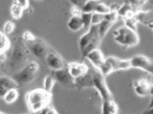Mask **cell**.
I'll return each mask as SVG.
<instances>
[{
	"label": "cell",
	"mask_w": 153,
	"mask_h": 114,
	"mask_svg": "<svg viewBox=\"0 0 153 114\" xmlns=\"http://www.w3.org/2000/svg\"><path fill=\"white\" fill-rule=\"evenodd\" d=\"M52 97V93L43 88H36L27 93L25 101L29 111L37 114L48 108Z\"/></svg>",
	"instance_id": "obj_1"
},
{
	"label": "cell",
	"mask_w": 153,
	"mask_h": 114,
	"mask_svg": "<svg viewBox=\"0 0 153 114\" xmlns=\"http://www.w3.org/2000/svg\"><path fill=\"white\" fill-rule=\"evenodd\" d=\"M29 51L27 43L21 38L15 42L9 58V65L13 70H20L28 63Z\"/></svg>",
	"instance_id": "obj_2"
},
{
	"label": "cell",
	"mask_w": 153,
	"mask_h": 114,
	"mask_svg": "<svg viewBox=\"0 0 153 114\" xmlns=\"http://www.w3.org/2000/svg\"><path fill=\"white\" fill-rule=\"evenodd\" d=\"M114 39L119 45L132 47L139 43V37L134 29L127 26H123L114 31Z\"/></svg>",
	"instance_id": "obj_3"
},
{
	"label": "cell",
	"mask_w": 153,
	"mask_h": 114,
	"mask_svg": "<svg viewBox=\"0 0 153 114\" xmlns=\"http://www.w3.org/2000/svg\"><path fill=\"white\" fill-rule=\"evenodd\" d=\"M38 69L39 65L38 63L35 61H31L17 72L14 75L13 79L16 80L18 85H25L29 84L34 79Z\"/></svg>",
	"instance_id": "obj_4"
},
{
	"label": "cell",
	"mask_w": 153,
	"mask_h": 114,
	"mask_svg": "<svg viewBox=\"0 0 153 114\" xmlns=\"http://www.w3.org/2000/svg\"><path fill=\"white\" fill-rule=\"evenodd\" d=\"M91 70L93 73V87L95 88V89L97 90L102 102L113 100V95L108 87L105 76L95 67Z\"/></svg>",
	"instance_id": "obj_5"
},
{
	"label": "cell",
	"mask_w": 153,
	"mask_h": 114,
	"mask_svg": "<svg viewBox=\"0 0 153 114\" xmlns=\"http://www.w3.org/2000/svg\"><path fill=\"white\" fill-rule=\"evenodd\" d=\"M96 39H101L98 33V26L93 24L91 25L90 29L87 30L86 32L79 39V47L81 54L84 51L89 44Z\"/></svg>",
	"instance_id": "obj_6"
},
{
	"label": "cell",
	"mask_w": 153,
	"mask_h": 114,
	"mask_svg": "<svg viewBox=\"0 0 153 114\" xmlns=\"http://www.w3.org/2000/svg\"><path fill=\"white\" fill-rule=\"evenodd\" d=\"M27 45L28 46L31 53L39 59L45 58L46 56L50 52L49 47L45 42L37 38L32 43L27 44Z\"/></svg>",
	"instance_id": "obj_7"
},
{
	"label": "cell",
	"mask_w": 153,
	"mask_h": 114,
	"mask_svg": "<svg viewBox=\"0 0 153 114\" xmlns=\"http://www.w3.org/2000/svg\"><path fill=\"white\" fill-rule=\"evenodd\" d=\"M45 59L48 67L52 71L60 70L66 67L63 57L56 52H50Z\"/></svg>",
	"instance_id": "obj_8"
},
{
	"label": "cell",
	"mask_w": 153,
	"mask_h": 114,
	"mask_svg": "<svg viewBox=\"0 0 153 114\" xmlns=\"http://www.w3.org/2000/svg\"><path fill=\"white\" fill-rule=\"evenodd\" d=\"M131 68H137L147 72L150 74L152 61L150 60L147 56L139 54L134 56L129 59Z\"/></svg>",
	"instance_id": "obj_9"
},
{
	"label": "cell",
	"mask_w": 153,
	"mask_h": 114,
	"mask_svg": "<svg viewBox=\"0 0 153 114\" xmlns=\"http://www.w3.org/2000/svg\"><path fill=\"white\" fill-rule=\"evenodd\" d=\"M66 68L74 79H76L86 75L89 70L88 65L80 62H71L68 63Z\"/></svg>",
	"instance_id": "obj_10"
},
{
	"label": "cell",
	"mask_w": 153,
	"mask_h": 114,
	"mask_svg": "<svg viewBox=\"0 0 153 114\" xmlns=\"http://www.w3.org/2000/svg\"><path fill=\"white\" fill-rule=\"evenodd\" d=\"M120 59L118 57L116 56H108L105 58V60L104 61L103 64L102 65L98 70L106 77L109 75V74L114 73L115 71L119 70L118 65Z\"/></svg>",
	"instance_id": "obj_11"
},
{
	"label": "cell",
	"mask_w": 153,
	"mask_h": 114,
	"mask_svg": "<svg viewBox=\"0 0 153 114\" xmlns=\"http://www.w3.org/2000/svg\"><path fill=\"white\" fill-rule=\"evenodd\" d=\"M85 58L89 61V63L93 65V67H95L97 70L100 68V67L105 60V56H104L103 53L99 48L93 50L89 52L85 56Z\"/></svg>",
	"instance_id": "obj_12"
},
{
	"label": "cell",
	"mask_w": 153,
	"mask_h": 114,
	"mask_svg": "<svg viewBox=\"0 0 153 114\" xmlns=\"http://www.w3.org/2000/svg\"><path fill=\"white\" fill-rule=\"evenodd\" d=\"M52 75L54 77L56 81L59 82L62 85L68 86L71 85V84L75 85V79L70 75L66 67L60 70L52 71Z\"/></svg>",
	"instance_id": "obj_13"
},
{
	"label": "cell",
	"mask_w": 153,
	"mask_h": 114,
	"mask_svg": "<svg viewBox=\"0 0 153 114\" xmlns=\"http://www.w3.org/2000/svg\"><path fill=\"white\" fill-rule=\"evenodd\" d=\"M150 86L151 84L146 79L135 80L133 82L136 93L140 97H146L149 95Z\"/></svg>",
	"instance_id": "obj_14"
},
{
	"label": "cell",
	"mask_w": 153,
	"mask_h": 114,
	"mask_svg": "<svg viewBox=\"0 0 153 114\" xmlns=\"http://www.w3.org/2000/svg\"><path fill=\"white\" fill-rule=\"evenodd\" d=\"M118 107L114 100L103 101L102 114H118Z\"/></svg>",
	"instance_id": "obj_15"
},
{
	"label": "cell",
	"mask_w": 153,
	"mask_h": 114,
	"mask_svg": "<svg viewBox=\"0 0 153 114\" xmlns=\"http://www.w3.org/2000/svg\"><path fill=\"white\" fill-rule=\"evenodd\" d=\"M67 26L68 29L72 31L76 32L84 28L82 17L81 16H72L68 21Z\"/></svg>",
	"instance_id": "obj_16"
},
{
	"label": "cell",
	"mask_w": 153,
	"mask_h": 114,
	"mask_svg": "<svg viewBox=\"0 0 153 114\" xmlns=\"http://www.w3.org/2000/svg\"><path fill=\"white\" fill-rule=\"evenodd\" d=\"M25 9L17 2L16 0H13L11 6H10V13L13 18L15 20H20L23 16Z\"/></svg>",
	"instance_id": "obj_17"
},
{
	"label": "cell",
	"mask_w": 153,
	"mask_h": 114,
	"mask_svg": "<svg viewBox=\"0 0 153 114\" xmlns=\"http://www.w3.org/2000/svg\"><path fill=\"white\" fill-rule=\"evenodd\" d=\"M114 24V22L105 19L99 24H97V26H98L99 36L102 40L105 36V35L108 33V31L111 28V27L113 26Z\"/></svg>",
	"instance_id": "obj_18"
},
{
	"label": "cell",
	"mask_w": 153,
	"mask_h": 114,
	"mask_svg": "<svg viewBox=\"0 0 153 114\" xmlns=\"http://www.w3.org/2000/svg\"><path fill=\"white\" fill-rule=\"evenodd\" d=\"M19 98V92L17 88H12L8 90L4 96V101L6 104H10L16 102Z\"/></svg>",
	"instance_id": "obj_19"
},
{
	"label": "cell",
	"mask_w": 153,
	"mask_h": 114,
	"mask_svg": "<svg viewBox=\"0 0 153 114\" xmlns=\"http://www.w3.org/2000/svg\"><path fill=\"white\" fill-rule=\"evenodd\" d=\"M0 84L5 86L8 90L12 89V88H18L19 86L18 84L17 83L13 78L6 77V76L0 77Z\"/></svg>",
	"instance_id": "obj_20"
},
{
	"label": "cell",
	"mask_w": 153,
	"mask_h": 114,
	"mask_svg": "<svg viewBox=\"0 0 153 114\" xmlns=\"http://www.w3.org/2000/svg\"><path fill=\"white\" fill-rule=\"evenodd\" d=\"M56 80L52 75H48L45 77L42 82V86H43V89L45 90L46 91L52 93V90L54 88L56 83Z\"/></svg>",
	"instance_id": "obj_21"
},
{
	"label": "cell",
	"mask_w": 153,
	"mask_h": 114,
	"mask_svg": "<svg viewBox=\"0 0 153 114\" xmlns=\"http://www.w3.org/2000/svg\"><path fill=\"white\" fill-rule=\"evenodd\" d=\"M10 43L7 36L0 31V53L6 52L10 48Z\"/></svg>",
	"instance_id": "obj_22"
},
{
	"label": "cell",
	"mask_w": 153,
	"mask_h": 114,
	"mask_svg": "<svg viewBox=\"0 0 153 114\" xmlns=\"http://www.w3.org/2000/svg\"><path fill=\"white\" fill-rule=\"evenodd\" d=\"M111 10V8H110L109 6L106 5V4L105 3H103V2L98 1L96 5V7H95V13H99V14L106 15L110 13Z\"/></svg>",
	"instance_id": "obj_23"
},
{
	"label": "cell",
	"mask_w": 153,
	"mask_h": 114,
	"mask_svg": "<svg viewBox=\"0 0 153 114\" xmlns=\"http://www.w3.org/2000/svg\"><path fill=\"white\" fill-rule=\"evenodd\" d=\"M92 16L93 13H82L81 16L84 23V28L86 30H88L92 25Z\"/></svg>",
	"instance_id": "obj_24"
},
{
	"label": "cell",
	"mask_w": 153,
	"mask_h": 114,
	"mask_svg": "<svg viewBox=\"0 0 153 114\" xmlns=\"http://www.w3.org/2000/svg\"><path fill=\"white\" fill-rule=\"evenodd\" d=\"M15 28H16V25L12 21H7L4 23V32L6 35L10 34L14 31Z\"/></svg>",
	"instance_id": "obj_25"
},
{
	"label": "cell",
	"mask_w": 153,
	"mask_h": 114,
	"mask_svg": "<svg viewBox=\"0 0 153 114\" xmlns=\"http://www.w3.org/2000/svg\"><path fill=\"white\" fill-rule=\"evenodd\" d=\"M22 38L27 44H29L32 43L33 41H34L36 39V37L32 33L30 32V31H27L23 33V34L22 36Z\"/></svg>",
	"instance_id": "obj_26"
},
{
	"label": "cell",
	"mask_w": 153,
	"mask_h": 114,
	"mask_svg": "<svg viewBox=\"0 0 153 114\" xmlns=\"http://www.w3.org/2000/svg\"><path fill=\"white\" fill-rule=\"evenodd\" d=\"M104 20H105V15L94 13L92 16V25L99 24Z\"/></svg>",
	"instance_id": "obj_27"
},
{
	"label": "cell",
	"mask_w": 153,
	"mask_h": 114,
	"mask_svg": "<svg viewBox=\"0 0 153 114\" xmlns=\"http://www.w3.org/2000/svg\"><path fill=\"white\" fill-rule=\"evenodd\" d=\"M71 12L72 16H81L82 14V8L79 7L77 6H75V5L71 8Z\"/></svg>",
	"instance_id": "obj_28"
},
{
	"label": "cell",
	"mask_w": 153,
	"mask_h": 114,
	"mask_svg": "<svg viewBox=\"0 0 153 114\" xmlns=\"http://www.w3.org/2000/svg\"><path fill=\"white\" fill-rule=\"evenodd\" d=\"M22 7L24 8L25 10H26L29 6V0H16Z\"/></svg>",
	"instance_id": "obj_29"
},
{
	"label": "cell",
	"mask_w": 153,
	"mask_h": 114,
	"mask_svg": "<svg viewBox=\"0 0 153 114\" xmlns=\"http://www.w3.org/2000/svg\"><path fill=\"white\" fill-rule=\"evenodd\" d=\"M88 1H89V0H75V1H73V4L75 6H79V7L82 8V6Z\"/></svg>",
	"instance_id": "obj_30"
},
{
	"label": "cell",
	"mask_w": 153,
	"mask_h": 114,
	"mask_svg": "<svg viewBox=\"0 0 153 114\" xmlns=\"http://www.w3.org/2000/svg\"><path fill=\"white\" fill-rule=\"evenodd\" d=\"M8 89H7L5 86L0 84V98H4V96L5 95V94L7 93Z\"/></svg>",
	"instance_id": "obj_31"
},
{
	"label": "cell",
	"mask_w": 153,
	"mask_h": 114,
	"mask_svg": "<svg viewBox=\"0 0 153 114\" xmlns=\"http://www.w3.org/2000/svg\"><path fill=\"white\" fill-rule=\"evenodd\" d=\"M46 114H59L56 111V109L53 107H49L48 109H46Z\"/></svg>",
	"instance_id": "obj_32"
},
{
	"label": "cell",
	"mask_w": 153,
	"mask_h": 114,
	"mask_svg": "<svg viewBox=\"0 0 153 114\" xmlns=\"http://www.w3.org/2000/svg\"><path fill=\"white\" fill-rule=\"evenodd\" d=\"M140 114H153V107L150 109H146V111H144L143 112Z\"/></svg>",
	"instance_id": "obj_33"
},
{
	"label": "cell",
	"mask_w": 153,
	"mask_h": 114,
	"mask_svg": "<svg viewBox=\"0 0 153 114\" xmlns=\"http://www.w3.org/2000/svg\"><path fill=\"white\" fill-rule=\"evenodd\" d=\"M152 107H153V96H152L151 100H150V102L149 103V104H148L147 109H150V108H152Z\"/></svg>",
	"instance_id": "obj_34"
},
{
	"label": "cell",
	"mask_w": 153,
	"mask_h": 114,
	"mask_svg": "<svg viewBox=\"0 0 153 114\" xmlns=\"http://www.w3.org/2000/svg\"><path fill=\"white\" fill-rule=\"evenodd\" d=\"M149 95L151 96H153V84H151V86H150V87Z\"/></svg>",
	"instance_id": "obj_35"
},
{
	"label": "cell",
	"mask_w": 153,
	"mask_h": 114,
	"mask_svg": "<svg viewBox=\"0 0 153 114\" xmlns=\"http://www.w3.org/2000/svg\"><path fill=\"white\" fill-rule=\"evenodd\" d=\"M48 109V108H47ZM46 109H45V110H43L42 111H41V112H40V113H37V114H46Z\"/></svg>",
	"instance_id": "obj_36"
},
{
	"label": "cell",
	"mask_w": 153,
	"mask_h": 114,
	"mask_svg": "<svg viewBox=\"0 0 153 114\" xmlns=\"http://www.w3.org/2000/svg\"><path fill=\"white\" fill-rule=\"evenodd\" d=\"M0 114H9V113H4V112H2V111H0Z\"/></svg>",
	"instance_id": "obj_37"
},
{
	"label": "cell",
	"mask_w": 153,
	"mask_h": 114,
	"mask_svg": "<svg viewBox=\"0 0 153 114\" xmlns=\"http://www.w3.org/2000/svg\"><path fill=\"white\" fill-rule=\"evenodd\" d=\"M69 1H71V3H73V1H75V0H69Z\"/></svg>",
	"instance_id": "obj_38"
},
{
	"label": "cell",
	"mask_w": 153,
	"mask_h": 114,
	"mask_svg": "<svg viewBox=\"0 0 153 114\" xmlns=\"http://www.w3.org/2000/svg\"><path fill=\"white\" fill-rule=\"evenodd\" d=\"M0 63H1V61H0Z\"/></svg>",
	"instance_id": "obj_39"
},
{
	"label": "cell",
	"mask_w": 153,
	"mask_h": 114,
	"mask_svg": "<svg viewBox=\"0 0 153 114\" xmlns=\"http://www.w3.org/2000/svg\"><path fill=\"white\" fill-rule=\"evenodd\" d=\"M25 114H27V113H25Z\"/></svg>",
	"instance_id": "obj_40"
},
{
	"label": "cell",
	"mask_w": 153,
	"mask_h": 114,
	"mask_svg": "<svg viewBox=\"0 0 153 114\" xmlns=\"http://www.w3.org/2000/svg\"><path fill=\"white\" fill-rule=\"evenodd\" d=\"M152 1H153V0H152Z\"/></svg>",
	"instance_id": "obj_41"
}]
</instances>
